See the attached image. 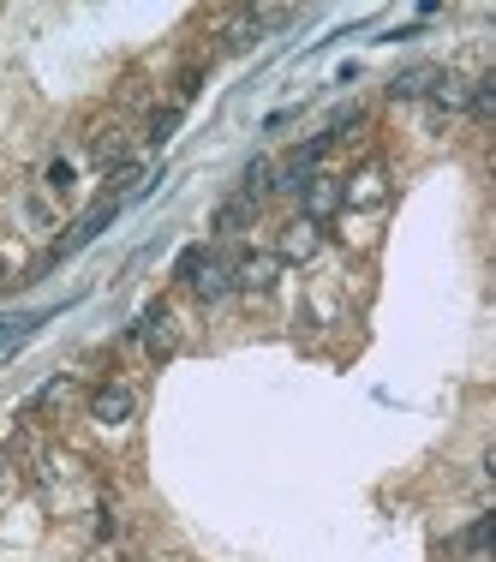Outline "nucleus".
Segmentation results:
<instances>
[{"label":"nucleus","mask_w":496,"mask_h":562,"mask_svg":"<svg viewBox=\"0 0 496 562\" xmlns=\"http://www.w3.org/2000/svg\"><path fill=\"white\" fill-rule=\"evenodd\" d=\"M263 43V19L251 12V19H239V24H227V48L234 55H246V48H258Z\"/></svg>","instance_id":"obj_14"},{"label":"nucleus","mask_w":496,"mask_h":562,"mask_svg":"<svg viewBox=\"0 0 496 562\" xmlns=\"http://www.w3.org/2000/svg\"><path fill=\"white\" fill-rule=\"evenodd\" d=\"M132 413H138V395H132L126 383H102V390L90 395V419L97 425H126Z\"/></svg>","instance_id":"obj_5"},{"label":"nucleus","mask_w":496,"mask_h":562,"mask_svg":"<svg viewBox=\"0 0 496 562\" xmlns=\"http://www.w3.org/2000/svg\"><path fill=\"white\" fill-rule=\"evenodd\" d=\"M461 551L473 557V562H485V551H491V515H478L473 527L461 532Z\"/></svg>","instance_id":"obj_15"},{"label":"nucleus","mask_w":496,"mask_h":562,"mask_svg":"<svg viewBox=\"0 0 496 562\" xmlns=\"http://www.w3.org/2000/svg\"><path fill=\"white\" fill-rule=\"evenodd\" d=\"M185 288H192L198 300H227V293H234V263H227V258H216V251H210V258L198 263V276L185 281Z\"/></svg>","instance_id":"obj_7"},{"label":"nucleus","mask_w":496,"mask_h":562,"mask_svg":"<svg viewBox=\"0 0 496 562\" xmlns=\"http://www.w3.org/2000/svg\"><path fill=\"white\" fill-rule=\"evenodd\" d=\"M251 216H258V204L234 192V198H227V204L216 210V222H210V227H216L222 239H234V234H246V227H251Z\"/></svg>","instance_id":"obj_10"},{"label":"nucleus","mask_w":496,"mask_h":562,"mask_svg":"<svg viewBox=\"0 0 496 562\" xmlns=\"http://www.w3.org/2000/svg\"><path fill=\"white\" fill-rule=\"evenodd\" d=\"M7 479H12V467H7V461H0V491H7Z\"/></svg>","instance_id":"obj_20"},{"label":"nucleus","mask_w":496,"mask_h":562,"mask_svg":"<svg viewBox=\"0 0 496 562\" xmlns=\"http://www.w3.org/2000/svg\"><path fill=\"white\" fill-rule=\"evenodd\" d=\"M270 162H263V156H258V162H246V173H239V198H251V204H263V198H270Z\"/></svg>","instance_id":"obj_13"},{"label":"nucleus","mask_w":496,"mask_h":562,"mask_svg":"<svg viewBox=\"0 0 496 562\" xmlns=\"http://www.w3.org/2000/svg\"><path fill=\"white\" fill-rule=\"evenodd\" d=\"M48 192H72V162H48Z\"/></svg>","instance_id":"obj_19"},{"label":"nucleus","mask_w":496,"mask_h":562,"mask_svg":"<svg viewBox=\"0 0 496 562\" xmlns=\"http://www.w3.org/2000/svg\"><path fill=\"white\" fill-rule=\"evenodd\" d=\"M204 258H210V246H185L180 258H173V276H180V281H192V276H198V263H204Z\"/></svg>","instance_id":"obj_16"},{"label":"nucleus","mask_w":496,"mask_h":562,"mask_svg":"<svg viewBox=\"0 0 496 562\" xmlns=\"http://www.w3.org/2000/svg\"><path fill=\"white\" fill-rule=\"evenodd\" d=\"M317 251H324V227L305 222V216H293V222L275 234V258H281V270H288V263H312Z\"/></svg>","instance_id":"obj_2"},{"label":"nucleus","mask_w":496,"mask_h":562,"mask_svg":"<svg viewBox=\"0 0 496 562\" xmlns=\"http://www.w3.org/2000/svg\"><path fill=\"white\" fill-rule=\"evenodd\" d=\"M425 97H431V109H437V114H461V109H466V78L437 72V85L425 90Z\"/></svg>","instance_id":"obj_11"},{"label":"nucleus","mask_w":496,"mask_h":562,"mask_svg":"<svg viewBox=\"0 0 496 562\" xmlns=\"http://www.w3.org/2000/svg\"><path fill=\"white\" fill-rule=\"evenodd\" d=\"M132 336L150 347V359H168V353H173V317H168V305H150V312H138Z\"/></svg>","instance_id":"obj_6"},{"label":"nucleus","mask_w":496,"mask_h":562,"mask_svg":"<svg viewBox=\"0 0 496 562\" xmlns=\"http://www.w3.org/2000/svg\"><path fill=\"white\" fill-rule=\"evenodd\" d=\"M114 216H120V204H114V198H102V204H97V210H90V216H84V222H78V227H72V234H66V239H60V246H55V258H72V251H78V246H90V239H97V234H102V227H109Z\"/></svg>","instance_id":"obj_8"},{"label":"nucleus","mask_w":496,"mask_h":562,"mask_svg":"<svg viewBox=\"0 0 496 562\" xmlns=\"http://www.w3.org/2000/svg\"><path fill=\"white\" fill-rule=\"evenodd\" d=\"M198 90H204V66H185V72H180V109L198 97Z\"/></svg>","instance_id":"obj_18"},{"label":"nucleus","mask_w":496,"mask_h":562,"mask_svg":"<svg viewBox=\"0 0 496 562\" xmlns=\"http://www.w3.org/2000/svg\"><path fill=\"white\" fill-rule=\"evenodd\" d=\"M335 210H341V173H324V168H317L312 180H305V192H300V216L324 227Z\"/></svg>","instance_id":"obj_3"},{"label":"nucleus","mask_w":496,"mask_h":562,"mask_svg":"<svg viewBox=\"0 0 496 562\" xmlns=\"http://www.w3.org/2000/svg\"><path fill=\"white\" fill-rule=\"evenodd\" d=\"M437 72H442V66H407V72H395V78H388V97H395V102L425 97V90L437 85Z\"/></svg>","instance_id":"obj_9"},{"label":"nucleus","mask_w":496,"mask_h":562,"mask_svg":"<svg viewBox=\"0 0 496 562\" xmlns=\"http://www.w3.org/2000/svg\"><path fill=\"white\" fill-rule=\"evenodd\" d=\"M466 114H473V120H491L496 114V72H485V78H473V85H466Z\"/></svg>","instance_id":"obj_12"},{"label":"nucleus","mask_w":496,"mask_h":562,"mask_svg":"<svg viewBox=\"0 0 496 562\" xmlns=\"http://www.w3.org/2000/svg\"><path fill=\"white\" fill-rule=\"evenodd\" d=\"M173 126H180V109H162V114L150 120V144H168V138H173Z\"/></svg>","instance_id":"obj_17"},{"label":"nucleus","mask_w":496,"mask_h":562,"mask_svg":"<svg viewBox=\"0 0 496 562\" xmlns=\"http://www.w3.org/2000/svg\"><path fill=\"white\" fill-rule=\"evenodd\" d=\"M281 281V258L275 251H246V258L234 263V288L239 293H270Z\"/></svg>","instance_id":"obj_4"},{"label":"nucleus","mask_w":496,"mask_h":562,"mask_svg":"<svg viewBox=\"0 0 496 562\" xmlns=\"http://www.w3.org/2000/svg\"><path fill=\"white\" fill-rule=\"evenodd\" d=\"M341 204L347 210H383L388 204V168L365 162L359 173H347V180H341Z\"/></svg>","instance_id":"obj_1"}]
</instances>
